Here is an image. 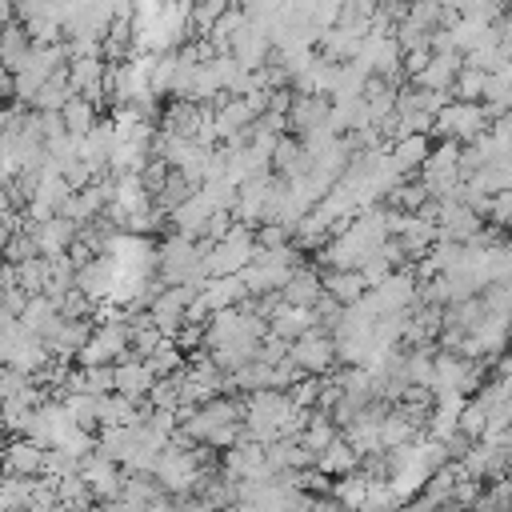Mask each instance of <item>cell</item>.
<instances>
[{
	"label": "cell",
	"instance_id": "52a82bcc",
	"mask_svg": "<svg viewBox=\"0 0 512 512\" xmlns=\"http://www.w3.org/2000/svg\"><path fill=\"white\" fill-rule=\"evenodd\" d=\"M224 12H232V0H196L192 4V24L204 28V32H212Z\"/></svg>",
	"mask_w": 512,
	"mask_h": 512
},
{
	"label": "cell",
	"instance_id": "8992f818",
	"mask_svg": "<svg viewBox=\"0 0 512 512\" xmlns=\"http://www.w3.org/2000/svg\"><path fill=\"white\" fill-rule=\"evenodd\" d=\"M116 388L136 396V392H148L152 388V368L148 364H120L116 368Z\"/></svg>",
	"mask_w": 512,
	"mask_h": 512
},
{
	"label": "cell",
	"instance_id": "7a4b0ae2",
	"mask_svg": "<svg viewBox=\"0 0 512 512\" xmlns=\"http://www.w3.org/2000/svg\"><path fill=\"white\" fill-rule=\"evenodd\" d=\"M120 352H128V332H124L120 324H104V328L84 344L80 360L92 368V364H104V360H112V356H120Z\"/></svg>",
	"mask_w": 512,
	"mask_h": 512
},
{
	"label": "cell",
	"instance_id": "6da1fadb",
	"mask_svg": "<svg viewBox=\"0 0 512 512\" xmlns=\"http://www.w3.org/2000/svg\"><path fill=\"white\" fill-rule=\"evenodd\" d=\"M436 120L444 124V132H452V136H464V140H480V132H484V108H476L472 100L448 104V108H444Z\"/></svg>",
	"mask_w": 512,
	"mask_h": 512
},
{
	"label": "cell",
	"instance_id": "5b68a950",
	"mask_svg": "<svg viewBox=\"0 0 512 512\" xmlns=\"http://www.w3.org/2000/svg\"><path fill=\"white\" fill-rule=\"evenodd\" d=\"M320 280L312 276V272H292V280L284 284V300L288 304H300V308H312L316 300H320Z\"/></svg>",
	"mask_w": 512,
	"mask_h": 512
},
{
	"label": "cell",
	"instance_id": "3957f363",
	"mask_svg": "<svg viewBox=\"0 0 512 512\" xmlns=\"http://www.w3.org/2000/svg\"><path fill=\"white\" fill-rule=\"evenodd\" d=\"M328 360H332V340H324V336H316V332H304V336L296 340V348H292V364H296V368L320 372Z\"/></svg>",
	"mask_w": 512,
	"mask_h": 512
},
{
	"label": "cell",
	"instance_id": "277c9868",
	"mask_svg": "<svg viewBox=\"0 0 512 512\" xmlns=\"http://www.w3.org/2000/svg\"><path fill=\"white\" fill-rule=\"evenodd\" d=\"M428 140L420 136V132H408V136H400V144L392 148V160H396V168L400 172H408V168H424L428 164Z\"/></svg>",
	"mask_w": 512,
	"mask_h": 512
},
{
	"label": "cell",
	"instance_id": "ba28073f",
	"mask_svg": "<svg viewBox=\"0 0 512 512\" xmlns=\"http://www.w3.org/2000/svg\"><path fill=\"white\" fill-rule=\"evenodd\" d=\"M488 88V72H480V68H460V76H456V92H460V100H472V96H480Z\"/></svg>",
	"mask_w": 512,
	"mask_h": 512
}]
</instances>
